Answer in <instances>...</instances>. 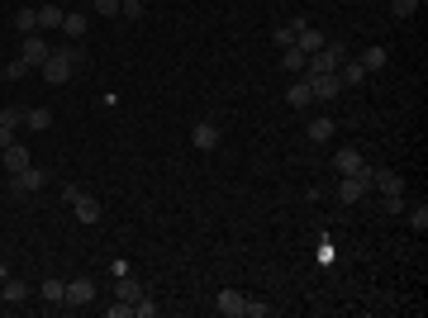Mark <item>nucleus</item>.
Instances as JSON below:
<instances>
[{
  "label": "nucleus",
  "instance_id": "423d86ee",
  "mask_svg": "<svg viewBox=\"0 0 428 318\" xmlns=\"http://www.w3.org/2000/svg\"><path fill=\"white\" fill-rule=\"evenodd\" d=\"M366 191H371V166H366L362 176H343V181H338V200H343V205L366 200Z\"/></svg>",
  "mask_w": 428,
  "mask_h": 318
},
{
  "label": "nucleus",
  "instance_id": "9d476101",
  "mask_svg": "<svg viewBox=\"0 0 428 318\" xmlns=\"http://www.w3.org/2000/svg\"><path fill=\"white\" fill-rule=\"evenodd\" d=\"M214 309H219L224 318H243V309H248V295H238V290H219V295H214Z\"/></svg>",
  "mask_w": 428,
  "mask_h": 318
},
{
  "label": "nucleus",
  "instance_id": "aec40b11",
  "mask_svg": "<svg viewBox=\"0 0 428 318\" xmlns=\"http://www.w3.org/2000/svg\"><path fill=\"white\" fill-rule=\"evenodd\" d=\"M138 295H143V285L128 276V271H124V276H114V300H128V304H133Z\"/></svg>",
  "mask_w": 428,
  "mask_h": 318
},
{
  "label": "nucleus",
  "instance_id": "9b49d317",
  "mask_svg": "<svg viewBox=\"0 0 428 318\" xmlns=\"http://www.w3.org/2000/svg\"><path fill=\"white\" fill-rule=\"evenodd\" d=\"M333 166H338V176H362L366 171V157L357 152V147H343V152L333 157Z\"/></svg>",
  "mask_w": 428,
  "mask_h": 318
},
{
  "label": "nucleus",
  "instance_id": "f03ea898",
  "mask_svg": "<svg viewBox=\"0 0 428 318\" xmlns=\"http://www.w3.org/2000/svg\"><path fill=\"white\" fill-rule=\"evenodd\" d=\"M348 62V52H343V38H329L319 52H309L304 57V72H329V76H338V67Z\"/></svg>",
  "mask_w": 428,
  "mask_h": 318
},
{
  "label": "nucleus",
  "instance_id": "20e7f679",
  "mask_svg": "<svg viewBox=\"0 0 428 318\" xmlns=\"http://www.w3.org/2000/svg\"><path fill=\"white\" fill-rule=\"evenodd\" d=\"M48 52H53V43H48L43 33L33 29V33H24V38H19V57H24V62L33 67V72H38V67L48 62Z\"/></svg>",
  "mask_w": 428,
  "mask_h": 318
},
{
  "label": "nucleus",
  "instance_id": "ddd939ff",
  "mask_svg": "<svg viewBox=\"0 0 428 318\" xmlns=\"http://www.w3.org/2000/svg\"><path fill=\"white\" fill-rule=\"evenodd\" d=\"M0 161H5V171H10V176L24 171V166H33V157H29V147H24V143H10L5 152H0Z\"/></svg>",
  "mask_w": 428,
  "mask_h": 318
},
{
  "label": "nucleus",
  "instance_id": "dca6fc26",
  "mask_svg": "<svg viewBox=\"0 0 428 318\" xmlns=\"http://www.w3.org/2000/svg\"><path fill=\"white\" fill-rule=\"evenodd\" d=\"M62 5H38V33H53V29H62Z\"/></svg>",
  "mask_w": 428,
  "mask_h": 318
},
{
  "label": "nucleus",
  "instance_id": "412c9836",
  "mask_svg": "<svg viewBox=\"0 0 428 318\" xmlns=\"http://www.w3.org/2000/svg\"><path fill=\"white\" fill-rule=\"evenodd\" d=\"M371 186H380V195H400L405 191V181H400L395 171H376V166H371Z\"/></svg>",
  "mask_w": 428,
  "mask_h": 318
},
{
  "label": "nucleus",
  "instance_id": "e433bc0d",
  "mask_svg": "<svg viewBox=\"0 0 428 318\" xmlns=\"http://www.w3.org/2000/svg\"><path fill=\"white\" fill-rule=\"evenodd\" d=\"M0 81H5V76H0Z\"/></svg>",
  "mask_w": 428,
  "mask_h": 318
},
{
  "label": "nucleus",
  "instance_id": "39448f33",
  "mask_svg": "<svg viewBox=\"0 0 428 318\" xmlns=\"http://www.w3.org/2000/svg\"><path fill=\"white\" fill-rule=\"evenodd\" d=\"M43 186H48L43 166H24V171L10 176V195H33V191H43Z\"/></svg>",
  "mask_w": 428,
  "mask_h": 318
},
{
  "label": "nucleus",
  "instance_id": "c85d7f7f",
  "mask_svg": "<svg viewBox=\"0 0 428 318\" xmlns=\"http://www.w3.org/2000/svg\"><path fill=\"white\" fill-rule=\"evenodd\" d=\"M410 228H414V233H424V228H428V205H424V200L410 209Z\"/></svg>",
  "mask_w": 428,
  "mask_h": 318
},
{
  "label": "nucleus",
  "instance_id": "f257e3e1",
  "mask_svg": "<svg viewBox=\"0 0 428 318\" xmlns=\"http://www.w3.org/2000/svg\"><path fill=\"white\" fill-rule=\"evenodd\" d=\"M86 62V52H81V43H62V48L48 52V62L38 67V76L48 81V86H67L72 81V72Z\"/></svg>",
  "mask_w": 428,
  "mask_h": 318
},
{
  "label": "nucleus",
  "instance_id": "6ab92c4d",
  "mask_svg": "<svg viewBox=\"0 0 428 318\" xmlns=\"http://www.w3.org/2000/svg\"><path fill=\"white\" fill-rule=\"evenodd\" d=\"M86 24H91L86 10H67V15H62V33H67V38H86Z\"/></svg>",
  "mask_w": 428,
  "mask_h": 318
},
{
  "label": "nucleus",
  "instance_id": "a211bd4d",
  "mask_svg": "<svg viewBox=\"0 0 428 318\" xmlns=\"http://www.w3.org/2000/svg\"><path fill=\"white\" fill-rule=\"evenodd\" d=\"M285 100H290V110H309V105H314V91H309V81H295V86L285 91Z\"/></svg>",
  "mask_w": 428,
  "mask_h": 318
},
{
  "label": "nucleus",
  "instance_id": "f704fd0d",
  "mask_svg": "<svg viewBox=\"0 0 428 318\" xmlns=\"http://www.w3.org/2000/svg\"><path fill=\"white\" fill-rule=\"evenodd\" d=\"M105 314H110V318H128V314H133V304H128V300H114Z\"/></svg>",
  "mask_w": 428,
  "mask_h": 318
},
{
  "label": "nucleus",
  "instance_id": "393cba45",
  "mask_svg": "<svg viewBox=\"0 0 428 318\" xmlns=\"http://www.w3.org/2000/svg\"><path fill=\"white\" fill-rule=\"evenodd\" d=\"M24 128H33V133H43V128H53V110H24Z\"/></svg>",
  "mask_w": 428,
  "mask_h": 318
},
{
  "label": "nucleus",
  "instance_id": "473e14b6",
  "mask_svg": "<svg viewBox=\"0 0 428 318\" xmlns=\"http://www.w3.org/2000/svg\"><path fill=\"white\" fill-rule=\"evenodd\" d=\"M119 15L124 19H143V0H119Z\"/></svg>",
  "mask_w": 428,
  "mask_h": 318
},
{
  "label": "nucleus",
  "instance_id": "b1692460",
  "mask_svg": "<svg viewBox=\"0 0 428 318\" xmlns=\"http://www.w3.org/2000/svg\"><path fill=\"white\" fill-rule=\"evenodd\" d=\"M38 295H43V304H62V295H67V280H57V276H48L43 285H38Z\"/></svg>",
  "mask_w": 428,
  "mask_h": 318
},
{
  "label": "nucleus",
  "instance_id": "cd10ccee",
  "mask_svg": "<svg viewBox=\"0 0 428 318\" xmlns=\"http://www.w3.org/2000/svg\"><path fill=\"white\" fill-rule=\"evenodd\" d=\"M29 72H33V67L24 62V57H15V62L5 67V72H0V76H5V81H24V76H29Z\"/></svg>",
  "mask_w": 428,
  "mask_h": 318
},
{
  "label": "nucleus",
  "instance_id": "6e6552de",
  "mask_svg": "<svg viewBox=\"0 0 428 318\" xmlns=\"http://www.w3.org/2000/svg\"><path fill=\"white\" fill-rule=\"evenodd\" d=\"M304 81H309L314 100H338V91H343V81L329 76V72H304Z\"/></svg>",
  "mask_w": 428,
  "mask_h": 318
},
{
  "label": "nucleus",
  "instance_id": "bb28decb",
  "mask_svg": "<svg viewBox=\"0 0 428 318\" xmlns=\"http://www.w3.org/2000/svg\"><path fill=\"white\" fill-rule=\"evenodd\" d=\"M281 72H290V76L304 72V52L300 48H281Z\"/></svg>",
  "mask_w": 428,
  "mask_h": 318
},
{
  "label": "nucleus",
  "instance_id": "f3484780",
  "mask_svg": "<svg viewBox=\"0 0 428 318\" xmlns=\"http://www.w3.org/2000/svg\"><path fill=\"white\" fill-rule=\"evenodd\" d=\"M300 29H304V19H290V24H281V29L271 33V43H276V48H295Z\"/></svg>",
  "mask_w": 428,
  "mask_h": 318
},
{
  "label": "nucleus",
  "instance_id": "c9c22d12",
  "mask_svg": "<svg viewBox=\"0 0 428 318\" xmlns=\"http://www.w3.org/2000/svg\"><path fill=\"white\" fill-rule=\"evenodd\" d=\"M10 143H15V128H10V124H0V152H5Z\"/></svg>",
  "mask_w": 428,
  "mask_h": 318
},
{
  "label": "nucleus",
  "instance_id": "1a4fd4ad",
  "mask_svg": "<svg viewBox=\"0 0 428 318\" xmlns=\"http://www.w3.org/2000/svg\"><path fill=\"white\" fill-rule=\"evenodd\" d=\"M95 300V280L91 276H77V280H67V295H62V304H91Z\"/></svg>",
  "mask_w": 428,
  "mask_h": 318
},
{
  "label": "nucleus",
  "instance_id": "a878e982",
  "mask_svg": "<svg viewBox=\"0 0 428 318\" xmlns=\"http://www.w3.org/2000/svg\"><path fill=\"white\" fill-rule=\"evenodd\" d=\"M338 81H343V86H362V81H366V67L362 62H343V67H338Z\"/></svg>",
  "mask_w": 428,
  "mask_h": 318
},
{
  "label": "nucleus",
  "instance_id": "f8f14e48",
  "mask_svg": "<svg viewBox=\"0 0 428 318\" xmlns=\"http://www.w3.org/2000/svg\"><path fill=\"white\" fill-rule=\"evenodd\" d=\"M24 300H29V280L5 276V280H0V304H24Z\"/></svg>",
  "mask_w": 428,
  "mask_h": 318
},
{
  "label": "nucleus",
  "instance_id": "0eeeda50",
  "mask_svg": "<svg viewBox=\"0 0 428 318\" xmlns=\"http://www.w3.org/2000/svg\"><path fill=\"white\" fill-rule=\"evenodd\" d=\"M219 124H214V119H200V124L190 128V147H195V152H214V147H219Z\"/></svg>",
  "mask_w": 428,
  "mask_h": 318
},
{
  "label": "nucleus",
  "instance_id": "7c9ffc66",
  "mask_svg": "<svg viewBox=\"0 0 428 318\" xmlns=\"http://www.w3.org/2000/svg\"><path fill=\"white\" fill-rule=\"evenodd\" d=\"M91 10L95 15H105V19H114L119 15V0H91Z\"/></svg>",
  "mask_w": 428,
  "mask_h": 318
},
{
  "label": "nucleus",
  "instance_id": "72a5a7b5",
  "mask_svg": "<svg viewBox=\"0 0 428 318\" xmlns=\"http://www.w3.org/2000/svg\"><path fill=\"white\" fill-rule=\"evenodd\" d=\"M243 314H248V318H267L271 304H267V300H248V309H243Z\"/></svg>",
  "mask_w": 428,
  "mask_h": 318
},
{
  "label": "nucleus",
  "instance_id": "5701e85b",
  "mask_svg": "<svg viewBox=\"0 0 428 318\" xmlns=\"http://www.w3.org/2000/svg\"><path fill=\"white\" fill-rule=\"evenodd\" d=\"M357 62H362V67H366V76H371V72H380V67L390 62V52H385V48H380V43H376V48H366L362 57H357Z\"/></svg>",
  "mask_w": 428,
  "mask_h": 318
},
{
  "label": "nucleus",
  "instance_id": "2f4dec72",
  "mask_svg": "<svg viewBox=\"0 0 428 318\" xmlns=\"http://www.w3.org/2000/svg\"><path fill=\"white\" fill-rule=\"evenodd\" d=\"M419 5H424V0H390V10H395L400 19H410L414 10H419Z\"/></svg>",
  "mask_w": 428,
  "mask_h": 318
},
{
  "label": "nucleus",
  "instance_id": "4468645a",
  "mask_svg": "<svg viewBox=\"0 0 428 318\" xmlns=\"http://www.w3.org/2000/svg\"><path fill=\"white\" fill-rule=\"evenodd\" d=\"M333 128H338V124H333L329 114H319V119H309V124H304V138H309V143H329Z\"/></svg>",
  "mask_w": 428,
  "mask_h": 318
},
{
  "label": "nucleus",
  "instance_id": "7ed1b4c3",
  "mask_svg": "<svg viewBox=\"0 0 428 318\" xmlns=\"http://www.w3.org/2000/svg\"><path fill=\"white\" fill-rule=\"evenodd\" d=\"M62 200L72 205V214H77L81 223H100V200H95V195L77 191V186H67V191H62Z\"/></svg>",
  "mask_w": 428,
  "mask_h": 318
},
{
  "label": "nucleus",
  "instance_id": "4be33fe9",
  "mask_svg": "<svg viewBox=\"0 0 428 318\" xmlns=\"http://www.w3.org/2000/svg\"><path fill=\"white\" fill-rule=\"evenodd\" d=\"M15 29L19 33H33V29H38V5H19V10H15Z\"/></svg>",
  "mask_w": 428,
  "mask_h": 318
},
{
  "label": "nucleus",
  "instance_id": "c756f323",
  "mask_svg": "<svg viewBox=\"0 0 428 318\" xmlns=\"http://www.w3.org/2000/svg\"><path fill=\"white\" fill-rule=\"evenodd\" d=\"M0 124H10V128H24V110H19V105H10V110H0Z\"/></svg>",
  "mask_w": 428,
  "mask_h": 318
},
{
  "label": "nucleus",
  "instance_id": "2eb2a0df",
  "mask_svg": "<svg viewBox=\"0 0 428 318\" xmlns=\"http://www.w3.org/2000/svg\"><path fill=\"white\" fill-rule=\"evenodd\" d=\"M324 43H329V33H319L314 24H304V29H300V38H295V48H300L304 57H309V52H319Z\"/></svg>",
  "mask_w": 428,
  "mask_h": 318
}]
</instances>
